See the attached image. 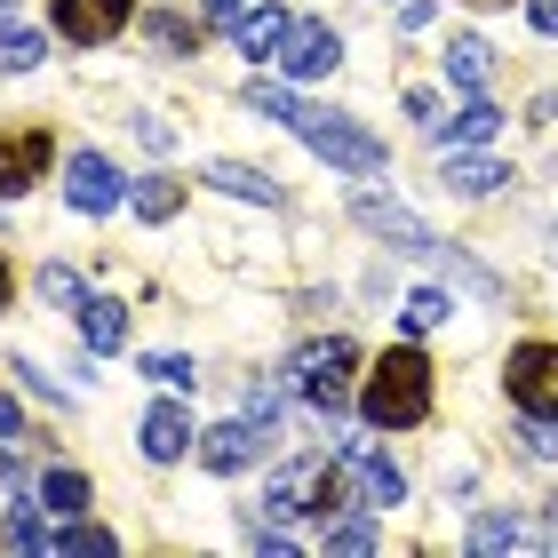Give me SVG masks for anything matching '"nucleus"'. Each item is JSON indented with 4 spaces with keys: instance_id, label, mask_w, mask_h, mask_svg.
Segmentation results:
<instances>
[{
    "instance_id": "f257e3e1",
    "label": "nucleus",
    "mask_w": 558,
    "mask_h": 558,
    "mask_svg": "<svg viewBox=\"0 0 558 558\" xmlns=\"http://www.w3.org/2000/svg\"><path fill=\"white\" fill-rule=\"evenodd\" d=\"M247 105H256L264 120H288V129H295L303 144H312L327 168H351V175H384V168H391V151L375 144L351 112L303 105V96H295V88H279V81H256V88H247Z\"/></svg>"
},
{
    "instance_id": "f03ea898",
    "label": "nucleus",
    "mask_w": 558,
    "mask_h": 558,
    "mask_svg": "<svg viewBox=\"0 0 558 558\" xmlns=\"http://www.w3.org/2000/svg\"><path fill=\"white\" fill-rule=\"evenodd\" d=\"M360 415H367L375 430H408V423L430 415V360H423L415 343H399V351H384V360L367 367Z\"/></svg>"
},
{
    "instance_id": "7ed1b4c3",
    "label": "nucleus",
    "mask_w": 558,
    "mask_h": 558,
    "mask_svg": "<svg viewBox=\"0 0 558 558\" xmlns=\"http://www.w3.org/2000/svg\"><path fill=\"white\" fill-rule=\"evenodd\" d=\"M351 367H360V343H351V336H319V343H303L295 360H288V384L312 399L319 415H343V399H351Z\"/></svg>"
},
{
    "instance_id": "20e7f679",
    "label": "nucleus",
    "mask_w": 558,
    "mask_h": 558,
    "mask_svg": "<svg viewBox=\"0 0 558 558\" xmlns=\"http://www.w3.org/2000/svg\"><path fill=\"white\" fill-rule=\"evenodd\" d=\"M343 495H351V471H343V463H295V471L271 478L264 511H271V519H336Z\"/></svg>"
},
{
    "instance_id": "39448f33",
    "label": "nucleus",
    "mask_w": 558,
    "mask_h": 558,
    "mask_svg": "<svg viewBox=\"0 0 558 558\" xmlns=\"http://www.w3.org/2000/svg\"><path fill=\"white\" fill-rule=\"evenodd\" d=\"M502 384H511L519 415H558V343H519L511 367H502Z\"/></svg>"
},
{
    "instance_id": "423d86ee",
    "label": "nucleus",
    "mask_w": 558,
    "mask_h": 558,
    "mask_svg": "<svg viewBox=\"0 0 558 558\" xmlns=\"http://www.w3.org/2000/svg\"><path fill=\"white\" fill-rule=\"evenodd\" d=\"M336 64H343L336 24L295 16V24H288V40H279V72H288V81H319V72H336Z\"/></svg>"
},
{
    "instance_id": "0eeeda50",
    "label": "nucleus",
    "mask_w": 558,
    "mask_h": 558,
    "mask_svg": "<svg viewBox=\"0 0 558 558\" xmlns=\"http://www.w3.org/2000/svg\"><path fill=\"white\" fill-rule=\"evenodd\" d=\"M343 471H351V487L367 495V511H391V502H408V478H399V463L375 439H343Z\"/></svg>"
},
{
    "instance_id": "6e6552de",
    "label": "nucleus",
    "mask_w": 558,
    "mask_h": 558,
    "mask_svg": "<svg viewBox=\"0 0 558 558\" xmlns=\"http://www.w3.org/2000/svg\"><path fill=\"white\" fill-rule=\"evenodd\" d=\"M129 16H136V0H57V33L81 40V48L120 40V33H129Z\"/></svg>"
},
{
    "instance_id": "1a4fd4ad",
    "label": "nucleus",
    "mask_w": 558,
    "mask_h": 558,
    "mask_svg": "<svg viewBox=\"0 0 558 558\" xmlns=\"http://www.w3.org/2000/svg\"><path fill=\"white\" fill-rule=\"evenodd\" d=\"M351 216H360V223H367V232H375V240H391V247H408V256H439V240H430V232H423V223H415L408 208H399V199H384V192H360V199H351Z\"/></svg>"
},
{
    "instance_id": "9d476101",
    "label": "nucleus",
    "mask_w": 558,
    "mask_h": 558,
    "mask_svg": "<svg viewBox=\"0 0 558 558\" xmlns=\"http://www.w3.org/2000/svg\"><path fill=\"white\" fill-rule=\"evenodd\" d=\"M72 208L81 216H112L120 208V168L105 160V151H72Z\"/></svg>"
},
{
    "instance_id": "9b49d317",
    "label": "nucleus",
    "mask_w": 558,
    "mask_h": 558,
    "mask_svg": "<svg viewBox=\"0 0 558 558\" xmlns=\"http://www.w3.org/2000/svg\"><path fill=\"white\" fill-rule=\"evenodd\" d=\"M48 160H57V144H48V129H16V136H0V192H24V184H40Z\"/></svg>"
},
{
    "instance_id": "f8f14e48",
    "label": "nucleus",
    "mask_w": 558,
    "mask_h": 558,
    "mask_svg": "<svg viewBox=\"0 0 558 558\" xmlns=\"http://www.w3.org/2000/svg\"><path fill=\"white\" fill-rule=\"evenodd\" d=\"M256 454H264V439H256L247 423H216V430H199V471H223V478H232V471L256 463Z\"/></svg>"
},
{
    "instance_id": "ddd939ff",
    "label": "nucleus",
    "mask_w": 558,
    "mask_h": 558,
    "mask_svg": "<svg viewBox=\"0 0 558 558\" xmlns=\"http://www.w3.org/2000/svg\"><path fill=\"white\" fill-rule=\"evenodd\" d=\"M439 184H447V192H463V199H487V192L511 184V168L487 160V151H447V160H439Z\"/></svg>"
},
{
    "instance_id": "4468645a",
    "label": "nucleus",
    "mask_w": 558,
    "mask_h": 558,
    "mask_svg": "<svg viewBox=\"0 0 558 558\" xmlns=\"http://www.w3.org/2000/svg\"><path fill=\"white\" fill-rule=\"evenodd\" d=\"M423 136H439V144H487V136H502V112L487 105V96H471V105L454 112V120L439 112V120H430Z\"/></svg>"
},
{
    "instance_id": "2eb2a0df",
    "label": "nucleus",
    "mask_w": 558,
    "mask_h": 558,
    "mask_svg": "<svg viewBox=\"0 0 558 558\" xmlns=\"http://www.w3.org/2000/svg\"><path fill=\"white\" fill-rule=\"evenodd\" d=\"M199 175H208L216 192H232V199H256V208H279V184H271L264 168H247V160H208Z\"/></svg>"
},
{
    "instance_id": "dca6fc26",
    "label": "nucleus",
    "mask_w": 558,
    "mask_h": 558,
    "mask_svg": "<svg viewBox=\"0 0 558 558\" xmlns=\"http://www.w3.org/2000/svg\"><path fill=\"white\" fill-rule=\"evenodd\" d=\"M184 447H192V423H184V408H175V399H160V408L144 415V454H151V463H175Z\"/></svg>"
},
{
    "instance_id": "f3484780",
    "label": "nucleus",
    "mask_w": 558,
    "mask_h": 558,
    "mask_svg": "<svg viewBox=\"0 0 558 558\" xmlns=\"http://www.w3.org/2000/svg\"><path fill=\"white\" fill-rule=\"evenodd\" d=\"M81 336H88V351H120V343H129V303L88 295L81 303Z\"/></svg>"
},
{
    "instance_id": "a211bd4d",
    "label": "nucleus",
    "mask_w": 558,
    "mask_h": 558,
    "mask_svg": "<svg viewBox=\"0 0 558 558\" xmlns=\"http://www.w3.org/2000/svg\"><path fill=\"white\" fill-rule=\"evenodd\" d=\"M447 81H454V88H471V96H487V81H495V48L463 33V40L447 48Z\"/></svg>"
},
{
    "instance_id": "6ab92c4d",
    "label": "nucleus",
    "mask_w": 558,
    "mask_h": 558,
    "mask_svg": "<svg viewBox=\"0 0 558 558\" xmlns=\"http://www.w3.org/2000/svg\"><path fill=\"white\" fill-rule=\"evenodd\" d=\"M288 9H256V16H240L232 24V33H240V48H247V57H279V40H288Z\"/></svg>"
},
{
    "instance_id": "aec40b11",
    "label": "nucleus",
    "mask_w": 558,
    "mask_h": 558,
    "mask_svg": "<svg viewBox=\"0 0 558 558\" xmlns=\"http://www.w3.org/2000/svg\"><path fill=\"white\" fill-rule=\"evenodd\" d=\"M40 502H48V511H64V519H81L88 511V478L81 471H48L40 478Z\"/></svg>"
},
{
    "instance_id": "412c9836",
    "label": "nucleus",
    "mask_w": 558,
    "mask_h": 558,
    "mask_svg": "<svg viewBox=\"0 0 558 558\" xmlns=\"http://www.w3.org/2000/svg\"><path fill=\"white\" fill-rule=\"evenodd\" d=\"M40 57H48V48H40L33 24H0V72H33Z\"/></svg>"
},
{
    "instance_id": "4be33fe9",
    "label": "nucleus",
    "mask_w": 558,
    "mask_h": 558,
    "mask_svg": "<svg viewBox=\"0 0 558 558\" xmlns=\"http://www.w3.org/2000/svg\"><path fill=\"white\" fill-rule=\"evenodd\" d=\"M175 208H184V184H168V175H144L136 184V216L144 223H168Z\"/></svg>"
},
{
    "instance_id": "5701e85b",
    "label": "nucleus",
    "mask_w": 558,
    "mask_h": 558,
    "mask_svg": "<svg viewBox=\"0 0 558 558\" xmlns=\"http://www.w3.org/2000/svg\"><path fill=\"white\" fill-rule=\"evenodd\" d=\"M439 319H447V295L439 288H415L408 303H399V327H408V336H430Z\"/></svg>"
},
{
    "instance_id": "b1692460",
    "label": "nucleus",
    "mask_w": 558,
    "mask_h": 558,
    "mask_svg": "<svg viewBox=\"0 0 558 558\" xmlns=\"http://www.w3.org/2000/svg\"><path fill=\"white\" fill-rule=\"evenodd\" d=\"M40 295L57 303V312H81V303H88V279L64 271V264H48V271H40Z\"/></svg>"
},
{
    "instance_id": "393cba45",
    "label": "nucleus",
    "mask_w": 558,
    "mask_h": 558,
    "mask_svg": "<svg viewBox=\"0 0 558 558\" xmlns=\"http://www.w3.org/2000/svg\"><path fill=\"white\" fill-rule=\"evenodd\" d=\"M9 550H57V535L33 519V502H16V511H9Z\"/></svg>"
},
{
    "instance_id": "a878e982",
    "label": "nucleus",
    "mask_w": 558,
    "mask_h": 558,
    "mask_svg": "<svg viewBox=\"0 0 558 558\" xmlns=\"http://www.w3.org/2000/svg\"><path fill=\"white\" fill-rule=\"evenodd\" d=\"M519 439H526V454H535V463H558V415H526Z\"/></svg>"
},
{
    "instance_id": "bb28decb",
    "label": "nucleus",
    "mask_w": 558,
    "mask_h": 558,
    "mask_svg": "<svg viewBox=\"0 0 558 558\" xmlns=\"http://www.w3.org/2000/svg\"><path fill=\"white\" fill-rule=\"evenodd\" d=\"M57 550H96V558H112V550H120V535H105V526H81V519H72L64 535H57Z\"/></svg>"
},
{
    "instance_id": "cd10ccee",
    "label": "nucleus",
    "mask_w": 558,
    "mask_h": 558,
    "mask_svg": "<svg viewBox=\"0 0 558 558\" xmlns=\"http://www.w3.org/2000/svg\"><path fill=\"white\" fill-rule=\"evenodd\" d=\"M144 375H151V384H168V391L199 384V375H192V360H175V351H151V360H144Z\"/></svg>"
},
{
    "instance_id": "c85d7f7f",
    "label": "nucleus",
    "mask_w": 558,
    "mask_h": 558,
    "mask_svg": "<svg viewBox=\"0 0 558 558\" xmlns=\"http://www.w3.org/2000/svg\"><path fill=\"white\" fill-rule=\"evenodd\" d=\"M151 40H160L168 57H192V48H199V33H192L184 16H151Z\"/></svg>"
},
{
    "instance_id": "c756f323",
    "label": "nucleus",
    "mask_w": 558,
    "mask_h": 558,
    "mask_svg": "<svg viewBox=\"0 0 558 558\" xmlns=\"http://www.w3.org/2000/svg\"><path fill=\"white\" fill-rule=\"evenodd\" d=\"M327 550H343V558H367V550H375V526H360V519L327 526Z\"/></svg>"
},
{
    "instance_id": "7c9ffc66",
    "label": "nucleus",
    "mask_w": 558,
    "mask_h": 558,
    "mask_svg": "<svg viewBox=\"0 0 558 558\" xmlns=\"http://www.w3.org/2000/svg\"><path fill=\"white\" fill-rule=\"evenodd\" d=\"M256 550H271V558H295V535H288V526H264V519H256Z\"/></svg>"
},
{
    "instance_id": "2f4dec72",
    "label": "nucleus",
    "mask_w": 558,
    "mask_h": 558,
    "mask_svg": "<svg viewBox=\"0 0 558 558\" xmlns=\"http://www.w3.org/2000/svg\"><path fill=\"white\" fill-rule=\"evenodd\" d=\"M247 415L271 430V423H279V391H271V384H256V391H247Z\"/></svg>"
},
{
    "instance_id": "473e14b6",
    "label": "nucleus",
    "mask_w": 558,
    "mask_h": 558,
    "mask_svg": "<svg viewBox=\"0 0 558 558\" xmlns=\"http://www.w3.org/2000/svg\"><path fill=\"white\" fill-rule=\"evenodd\" d=\"M136 136H144L151 151H168V144H175V136H168V120H151V112H136Z\"/></svg>"
},
{
    "instance_id": "72a5a7b5",
    "label": "nucleus",
    "mask_w": 558,
    "mask_h": 558,
    "mask_svg": "<svg viewBox=\"0 0 558 558\" xmlns=\"http://www.w3.org/2000/svg\"><path fill=\"white\" fill-rule=\"evenodd\" d=\"M408 112H415L423 129H430V120H439V96H430V88H408Z\"/></svg>"
},
{
    "instance_id": "f704fd0d",
    "label": "nucleus",
    "mask_w": 558,
    "mask_h": 558,
    "mask_svg": "<svg viewBox=\"0 0 558 558\" xmlns=\"http://www.w3.org/2000/svg\"><path fill=\"white\" fill-rule=\"evenodd\" d=\"M16 430H24V408H16L9 391H0V439H16Z\"/></svg>"
},
{
    "instance_id": "c9c22d12",
    "label": "nucleus",
    "mask_w": 558,
    "mask_h": 558,
    "mask_svg": "<svg viewBox=\"0 0 558 558\" xmlns=\"http://www.w3.org/2000/svg\"><path fill=\"white\" fill-rule=\"evenodd\" d=\"M526 16H535V33H558V0H526Z\"/></svg>"
},
{
    "instance_id": "e433bc0d",
    "label": "nucleus",
    "mask_w": 558,
    "mask_h": 558,
    "mask_svg": "<svg viewBox=\"0 0 558 558\" xmlns=\"http://www.w3.org/2000/svg\"><path fill=\"white\" fill-rule=\"evenodd\" d=\"M247 9H240V0H208V24H240Z\"/></svg>"
},
{
    "instance_id": "4c0bfd02",
    "label": "nucleus",
    "mask_w": 558,
    "mask_h": 558,
    "mask_svg": "<svg viewBox=\"0 0 558 558\" xmlns=\"http://www.w3.org/2000/svg\"><path fill=\"white\" fill-rule=\"evenodd\" d=\"M0 312H9V256H0Z\"/></svg>"
},
{
    "instance_id": "58836bf2",
    "label": "nucleus",
    "mask_w": 558,
    "mask_h": 558,
    "mask_svg": "<svg viewBox=\"0 0 558 558\" xmlns=\"http://www.w3.org/2000/svg\"><path fill=\"white\" fill-rule=\"evenodd\" d=\"M463 9H511V0H463Z\"/></svg>"
},
{
    "instance_id": "ea45409f",
    "label": "nucleus",
    "mask_w": 558,
    "mask_h": 558,
    "mask_svg": "<svg viewBox=\"0 0 558 558\" xmlns=\"http://www.w3.org/2000/svg\"><path fill=\"white\" fill-rule=\"evenodd\" d=\"M0 9H9V0H0Z\"/></svg>"
}]
</instances>
